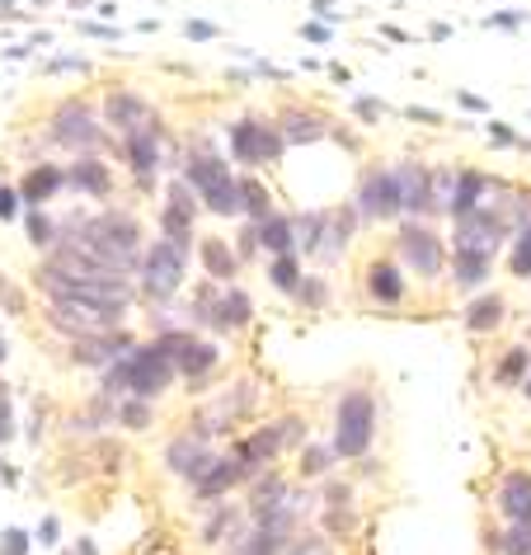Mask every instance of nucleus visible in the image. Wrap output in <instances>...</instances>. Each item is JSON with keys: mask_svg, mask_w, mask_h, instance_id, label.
<instances>
[{"mask_svg": "<svg viewBox=\"0 0 531 555\" xmlns=\"http://www.w3.org/2000/svg\"><path fill=\"white\" fill-rule=\"evenodd\" d=\"M122 315H128V301H108L94 293H52L48 325L72 339H100L122 330Z\"/></svg>", "mask_w": 531, "mask_h": 555, "instance_id": "1", "label": "nucleus"}, {"mask_svg": "<svg viewBox=\"0 0 531 555\" xmlns=\"http://www.w3.org/2000/svg\"><path fill=\"white\" fill-rule=\"evenodd\" d=\"M184 184L198 193L203 207H212L217 217H235V212H241V179L226 170V160L207 156V151L189 156V165H184Z\"/></svg>", "mask_w": 531, "mask_h": 555, "instance_id": "2", "label": "nucleus"}, {"mask_svg": "<svg viewBox=\"0 0 531 555\" xmlns=\"http://www.w3.org/2000/svg\"><path fill=\"white\" fill-rule=\"evenodd\" d=\"M376 438V400L372 391H344L339 400V414H334V456H348V462H358V456H367Z\"/></svg>", "mask_w": 531, "mask_h": 555, "instance_id": "3", "label": "nucleus"}, {"mask_svg": "<svg viewBox=\"0 0 531 555\" xmlns=\"http://www.w3.org/2000/svg\"><path fill=\"white\" fill-rule=\"evenodd\" d=\"M122 367H128V396L146 400V405L174 386V367H170V358L156 349V339H151V344H132V353L122 358Z\"/></svg>", "mask_w": 531, "mask_h": 555, "instance_id": "4", "label": "nucleus"}, {"mask_svg": "<svg viewBox=\"0 0 531 555\" xmlns=\"http://www.w3.org/2000/svg\"><path fill=\"white\" fill-rule=\"evenodd\" d=\"M156 349L170 358L174 377H189V382H193V391H198V382L217 367V349H212L207 339L193 335V330H170V335L156 339Z\"/></svg>", "mask_w": 531, "mask_h": 555, "instance_id": "5", "label": "nucleus"}, {"mask_svg": "<svg viewBox=\"0 0 531 555\" xmlns=\"http://www.w3.org/2000/svg\"><path fill=\"white\" fill-rule=\"evenodd\" d=\"M137 283H142V293L146 297H174L179 287H184V255L170 245V241H156L142 255V269H137Z\"/></svg>", "mask_w": 531, "mask_h": 555, "instance_id": "6", "label": "nucleus"}, {"mask_svg": "<svg viewBox=\"0 0 531 555\" xmlns=\"http://www.w3.org/2000/svg\"><path fill=\"white\" fill-rule=\"evenodd\" d=\"M396 249H400V263H410L418 278L438 283V273H442V263H446V249H442V235L438 231H428V227H418V221H410V227H400Z\"/></svg>", "mask_w": 531, "mask_h": 555, "instance_id": "7", "label": "nucleus"}, {"mask_svg": "<svg viewBox=\"0 0 531 555\" xmlns=\"http://www.w3.org/2000/svg\"><path fill=\"white\" fill-rule=\"evenodd\" d=\"M503 235H508V221H503V212H494L489 203L456 221V249H466V255L494 259V249L503 245Z\"/></svg>", "mask_w": 531, "mask_h": 555, "instance_id": "8", "label": "nucleus"}, {"mask_svg": "<svg viewBox=\"0 0 531 555\" xmlns=\"http://www.w3.org/2000/svg\"><path fill=\"white\" fill-rule=\"evenodd\" d=\"M231 151H235V160H245V165H269L283 156V137L259 118H241L231 128Z\"/></svg>", "mask_w": 531, "mask_h": 555, "instance_id": "9", "label": "nucleus"}, {"mask_svg": "<svg viewBox=\"0 0 531 555\" xmlns=\"http://www.w3.org/2000/svg\"><path fill=\"white\" fill-rule=\"evenodd\" d=\"M390 179H396V207L404 217H428L432 212V175H428V165L400 160L396 170H390Z\"/></svg>", "mask_w": 531, "mask_h": 555, "instance_id": "10", "label": "nucleus"}, {"mask_svg": "<svg viewBox=\"0 0 531 555\" xmlns=\"http://www.w3.org/2000/svg\"><path fill=\"white\" fill-rule=\"evenodd\" d=\"M52 142L90 151L94 142H100V114H94L90 104H80V100L62 104L57 114H52Z\"/></svg>", "mask_w": 531, "mask_h": 555, "instance_id": "11", "label": "nucleus"}, {"mask_svg": "<svg viewBox=\"0 0 531 555\" xmlns=\"http://www.w3.org/2000/svg\"><path fill=\"white\" fill-rule=\"evenodd\" d=\"M287 448H283V438H277V428L269 424V428H255L249 438H241L235 442V466H241V476H263L277 456H283Z\"/></svg>", "mask_w": 531, "mask_h": 555, "instance_id": "12", "label": "nucleus"}, {"mask_svg": "<svg viewBox=\"0 0 531 555\" xmlns=\"http://www.w3.org/2000/svg\"><path fill=\"white\" fill-rule=\"evenodd\" d=\"M128 170L137 175V184L151 189L156 184V175H160V128H156V118L146 122V128H137L128 132Z\"/></svg>", "mask_w": 531, "mask_h": 555, "instance_id": "13", "label": "nucleus"}, {"mask_svg": "<svg viewBox=\"0 0 531 555\" xmlns=\"http://www.w3.org/2000/svg\"><path fill=\"white\" fill-rule=\"evenodd\" d=\"M353 207L362 217H396L400 207H396V179H390V170H367L362 175V184H358V198Z\"/></svg>", "mask_w": 531, "mask_h": 555, "instance_id": "14", "label": "nucleus"}, {"mask_svg": "<svg viewBox=\"0 0 531 555\" xmlns=\"http://www.w3.org/2000/svg\"><path fill=\"white\" fill-rule=\"evenodd\" d=\"M212 456H217V452L207 448L203 434H184V438H174L170 448H165V466H170L174 476H184V480H198Z\"/></svg>", "mask_w": 531, "mask_h": 555, "instance_id": "15", "label": "nucleus"}, {"mask_svg": "<svg viewBox=\"0 0 531 555\" xmlns=\"http://www.w3.org/2000/svg\"><path fill=\"white\" fill-rule=\"evenodd\" d=\"M151 118H156V114H151V104L137 90H108V100H104V122H108V128L137 132V128H146Z\"/></svg>", "mask_w": 531, "mask_h": 555, "instance_id": "16", "label": "nucleus"}, {"mask_svg": "<svg viewBox=\"0 0 531 555\" xmlns=\"http://www.w3.org/2000/svg\"><path fill=\"white\" fill-rule=\"evenodd\" d=\"M498 513L513 527H531V476L527 470H508L498 480Z\"/></svg>", "mask_w": 531, "mask_h": 555, "instance_id": "17", "label": "nucleus"}, {"mask_svg": "<svg viewBox=\"0 0 531 555\" xmlns=\"http://www.w3.org/2000/svg\"><path fill=\"white\" fill-rule=\"evenodd\" d=\"M128 353H132V339L118 335V330L114 335H100V339H76V349H72V358L80 367H100V372L114 367L118 358H128Z\"/></svg>", "mask_w": 531, "mask_h": 555, "instance_id": "18", "label": "nucleus"}, {"mask_svg": "<svg viewBox=\"0 0 531 555\" xmlns=\"http://www.w3.org/2000/svg\"><path fill=\"white\" fill-rule=\"evenodd\" d=\"M489 175H480V170H456V179H452V198H446V207L442 212H452L456 221L461 217H470L475 207H484L489 198Z\"/></svg>", "mask_w": 531, "mask_h": 555, "instance_id": "19", "label": "nucleus"}, {"mask_svg": "<svg viewBox=\"0 0 531 555\" xmlns=\"http://www.w3.org/2000/svg\"><path fill=\"white\" fill-rule=\"evenodd\" d=\"M62 184H66V170H62V165H34V170L24 175V184H20L15 193H20V203H24V207H43V203L57 198Z\"/></svg>", "mask_w": 531, "mask_h": 555, "instance_id": "20", "label": "nucleus"}, {"mask_svg": "<svg viewBox=\"0 0 531 555\" xmlns=\"http://www.w3.org/2000/svg\"><path fill=\"white\" fill-rule=\"evenodd\" d=\"M241 480H245V476H241V466H235V456H212L203 476L193 480V490H198V499H212V504H217V499L231 494Z\"/></svg>", "mask_w": 531, "mask_h": 555, "instance_id": "21", "label": "nucleus"}, {"mask_svg": "<svg viewBox=\"0 0 531 555\" xmlns=\"http://www.w3.org/2000/svg\"><path fill=\"white\" fill-rule=\"evenodd\" d=\"M325 132H329V122L320 118V114H311V108H287V114L277 118V137H283V142H292V146L320 142Z\"/></svg>", "mask_w": 531, "mask_h": 555, "instance_id": "22", "label": "nucleus"}, {"mask_svg": "<svg viewBox=\"0 0 531 555\" xmlns=\"http://www.w3.org/2000/svg\"><path fill=\"white\" fill-rule=\"evenodd\" d=\"M367 293L372 301H381V307H400L404 301V278H400V263H390V259H376L372 269H367Z\"/></svg>", "mask_w": 531, "mask_h": 555, "instance_id": "23", "label": "nucleus"}, {"mask_svg": "<svg viewBox=\"0 0 531 555\" xmlns=\"http://www.w3.org/2000/svg\"><path fill=\"white\" fill-rule=\"evenodd\" d=\"M66 184H76L86 198H108L114 193V179H108V165L104 160H94V156H86V160H76L72 170H66Z\"/></svg>", "mask_w": 531, "mask_h": 555, "instance_id": "24", "label": "nucleus"}, {"mask_svg": "<svg viewBox=\"0 0 531 555\" xmlns=\"http://www.w3.org/2000/svg\"><path fill=\"white\" fill-rule=\"evenodd\" d=\"M503 315H508V307H503V297H475L466 307V330H475V335H489V330L503 325Z\"/></svg>", "mask_w": 531, "mask_h": 555, "instance_id": "25", "label": "nucleus"}, {"mask_svg": "<svg viewBox=\"0 0 531 555\" xmlns=\"http://www.w3.org/2000/svg\"><path fill=\"white\" fill-rule=\"evenodd\" d=\"M292 245H297V227H292V217L273 212L269 221H259V249H273V255H292Z\"/></svg>", "mask_w": 531, "mask_h": 555, "instance_id": "26", "label": "nucleus"}, {"mask_svg": "<svg viewBox=\"0 0 531 555\" xmlns=\"http://www.w3.org/2000/svg\"><path fill=\"white\" fill-rule=\"evenodd\" d=\"M203 269L217 278V283H231L235 273H241V259H235V249L226 241H203Z\"/></svg>", "mask_w": 531, "mask_h": 555, "instance_id": "27", "label": "nucleus"}, {"mask_svg": "<svg viewBox=\"0 0 531 555\" xmlns=\"http://www.w3.org/2000/svg\"><path fill=\"white\" fill-rule=\"evenodd\" d=\"M287 541L283 532H269V527H255V532H241V541L231 546V555H283L287 551Z\"/></svg>", "mask_w": 531, "mask_h": 555, "instance_id": "28", "label": "nucleus"}, {"mask_svg": "<svg viewBox=\"0 0 531 555\" xmlns=\"http://www.w3.org/2000/svg\"><path fill=\"white\" fill-rule=\"evenodd\" d=\"M527 372H531V349H527V344H517V349H508V353L498 358L494 386H522V382H527Z\"/></svg>", "mask_w": 531, "mask_h": 555, "instance_id": "29", "label": "nucleus"}, {"mask_svg": "<svg viewBox=\"0 0 531 555\" xmlns=\"http://www.w3.org/2000/svg\"><path fill=\"white\" fill-rule=\"evenodd\" d=\"M241 212H249V221H269L273 217V193L259 184V179H241Z\"/></svg>", "mask_w": 531, "mask_h": 555, "instance_id": "30", "label": "nucleus"}, {"mask_svg": "<svg viewBox=\"0 0 531 555\" xmlns=\"http://www.w3.org/2000/svg\"><path fill=\"white\" fill-rule=\"evenodd\" d=\"M452 278H456L461 287H480V283H489V259H484V255H466V249H456Z\"/></svg>", "mask_w": 531, "mask_h": 555, "instance_id": "31", "label": "nucleus"}, {"mask_svg": "<svg viewBox=\"0 0 531 555\" xmlns=\"http://www.w3.org/2000/svg\"><path fill=\"white\" fill-rule=\"evenodd\" d=\"M269 283L277 287V293H301V263H297V255H277L273 259V269H269Z\"/></svg>", "mask_w": 531, "mask_h": 555, "instance_id": "32", "label": "nucleus"}, {"mask_svg": "<svg viewBox=\"0 0 531 555\" xmlns=\"http://www.w3.org/2000/svg\"><path fill=\"white\" fill-rule=\"evenodd\" d=\"M249 315H255V301H249V293H241V287H231V293L221 297V321H226V330L249 325Z\"/></svg>", "mask_w": 531, "mask_h": 555, "instance_id": "33", "label": "nucleus"}, {"mask_svg": "<svg viewBox=\"0 0 531 555\" xmlns=\"http://www.w3.org/2000/svg\"><path fill=\"white\" fill-rule=\"evenodd\" d=\"M508 273H513V278H531V227H517V235H513Z\"/></svg>", "mask_w": 531, "mask_h": 555, "instance_id": "34", "label": "nucleus"}, {"mask_svg": "<svg viewBox=\"0 0 531 555\" xmlns=\"http://www.w3.org/2000/svg\"><path fill=\"white\" fill-rule=\"evenodd\" d=\"M297 227V235H301V249H315L320 255V235L329 231V212H306L301 221H292Z\"/></svg>", "mask_w": 531, "mask_h": 555, "instance_id": "35", "label": "nucleus"}, {"mask_svg": "<svg viewBox=\"0 0 531 555\" xmlns=\"http://www.w3.org/2000/svg\"><path fill=\"white\" fill-rule=\"evenodd\" d=\"M24 231H29V241L38 249H48L52 241H57V227H52V217L43 212V207H29V217H24Z\"/></svg>", "mask_w": 531, "mask_h": 555, "instance_id": "36", "label": "nucleus"}, {"mask_svg": "<svg viewBox=\"0 0 531 555\" xmlns=\"http://www.w3.org/2000/svg\"><path fill=\"white\" fill-rule=\"evenodd\" d=\"M301 470H306V476H329V470H334V448H325V442H311V448L301 452Z\"/></svg>", "mask_w": 531, "mask_h": 555, "instance_id": "37", "label": "nucleus"}, {"mask_svg": "<svg viewBox=\"0 0 531 555\" xmlns=\"http://www.w3.org/2000/svg\"><path fill=\"white\" fill-rule=\"evenodd\" d=\"M494 546H498L503 555H531V527H513V522H508V532H503Z\"/></svg>", "mask_w": 531, "mask_h": 555, "instance_id": "38", "label": "nucleus"}, {"mask_svg": "<svg viewBox=\"0 0 531 555\" xmlns=\"http://www.w3.org/2000/svg\"><path fill=\"white\" fill-rule=\"evenodd\" d=\"M273 428H277V438H283V448H301L306 442V420L301 414H287V420H277Z\"/></svg>", "mask_w": 531, "mask_h": 555, "instance_id": "39", "label": "nucleus"}, {"mask_svg": "<svg viewBox=\"0 0 531 555\" xmlns=\"http://www.w3.org/2000/svg\"><path fill=\"white\" fill-rule=\"evenodd\" d=\"M118 420L122 424H128V428H151V405H146V400H122V410H118Z\"/></svg>", "mask_w": 531, "mask_h": 555, "instance_id": "40", "label": "nucleus"}, {"mask_svg": "<svg viewBox=\"0 0 531 555\" xmlns=\"http://www.w3.org/2000/svg\"><path fill=\"white\" fill-rule=\"evenodd\" d=\"M10 438H15V405H10V391L0 382V442H10Z\"/></svg>", "mask_w": 531, "mask_h": 555, "instance_id": "41", "label": "nucleus"}, {"mask_svg": "<svg viewBox=\"0 0 531 555\" xmlns=\"http://www.w3.org/2000/svg\"><path fill=\"white\" fill-rule=\"evenodd\" d=\"M29 532H20V527H10L5 537H0V555H29Z\"/></svg>", "mask_w": 531, "mask_h": 555, "instance_id": "42", "label": "nucleus"}, {"mask_svg": "<svg viewBox=\"0 0 531 555\" xmlns=\"http://www.w3.org/2000/svg\"><path fill=\"white\" fill-rule=\"evenodd\" d=\"M283 555H329V546L320 537H297V541H287Z\"/></svg>", "mask_w": 531, "mask_h": 555, "instance_id": "43", "label": "nucleus"}, {"mask_svg": "<svg viewBox=\"0 0 531 555\" xmlns=\"http://www.w3.org/2000/svg\"><path fill=\"white\" fill-rule=\"evenodd\" d=\"M259 255V227L249 221V227L241 231V245H235V259H255Z\"/></svg>", "mask_w": 531, "mask_h": 555, "instance_id": "44", "label": "nucleus"}, {"mask_svg": "<svg viewBox=\"0 0 531 555\" xmlns=\"http://www.w3.org/2000/svg\"><path fill=\"white\" fill-rule=\"evenodd\" d=\"M20 217V193L0 184V221H15Z\"/></svg>", "mask_w": 531, "mask_h": 555, "instance_id": "45", "label": "nucleus"}, {"mask_svg": "<svg viewBox=\"0 0 531 555\" xmlns=\"http://www.w3.org/2000/svg\"><path fill=\"white\" fill-rule=\"evenodd\" d=\"M348 499H353V490H348V485H329V490H325V504H329V508H344Z\"/></svg>", "mask_w": 531, "mask_h": 555, "instance_id": "46", "label": "nucleus"}, {"mask_svg": "<svg viewBox=\"0 0 531 555\" xmlns=\"http://www.w3.org/2000/svg\"><path fill=\"white\" fill-rule=\"evenodd\" d=\"M301 297H306V307H320L329 293H325V283H301Z\"/></svg>", "mask_w": 531, "mask_h": 555, "instance_id": "47", "label": "nucleus"}, {"mask_svg": "<svg viewBox=\"0 0 531 555\" xmlns=\"http://www.w3.org/2000/svg\"><path fill=\"white\" fill-rule=\"evenodd\" d=\"M38 541H43V546H57V518H43V527H38Z\"/></svg>", "mask_w": 531, "mask_h": 555, "instance_id": "48", "label": "nucleus"}, {"mask_svg": "<svg viewBox=\"0 0 531 555\" xmlns=\"http://www.w3.org/2000/svg\"><path fill=\"white\" fill-rule=\"evenodd\" d=\"M489 24H494V29H522V24H527V15H494Z\"/></svg>", "mask_w": 531, "mask_h": 555, "instance_id": "49", "label": "nucleus"}, {"mask_svg": "<svg viewBox=\"0 0 531 555\" xmlns=\"http://www.w3.org/2000/svg\"><path fill=\"white\" fill-rule=\"evenodd\" d=\"M456 100H461V108H475V114H484V108H489V104L480 100V94H470V90H461Z\"/></svg>", "mask_w": 531, "mask_h": 555, "instance_id": "50", "label": "nucleus"}, {"mask_svg": "<svg viewBox=\"0 0 531 555\" xmlns=\"http://www.w3.org/2000/svg\"><path fill=\"white\" fill-rule=\"evenodd\" d=\"M184 34H189V38H217V29H212V24H203V20H193Z\"/></svg>", "mask_w": 531, "mask_h": 555, "instance_id": "51", "label": "nucleus"}, {"mask_svg": "<svg viewBox=\"0 0 531 555\" xmlns=\"http://www.w3.org/2000/svg\"><path fill=\"white\" fill-rule=\"evenodd\" d=\"M306 38H311V43H329V29H320V24H306V29H301Z\"/></svg>", "mask_w": 531, "mask_h": 555, "instance_id": "52", "label": "nucleus"}, {"mask_svg": "<svg viewBox=\"0 0 531 555\" xmlns=\"http://www.w3.org/2000/svg\"><path fill=\"white\" fill-rule=\"evenodd\" d=\"M376 114H381V108H376L372 100H358V118H367V122H376Z\"/></svg>", "mask_w": 531, "mask_h": 555, "instance_id": "53", "label": "nucleus"}, {"mask_svg": "<svg viewBox=\"0 0 531 555\" xmlns=\"http://www.w3.org/2000/svg\"><path fill=\"white\" fill-rule=\"evenodd\" d=\"M76 555H100V546H94V541L86 537V541H76Z\"/></svg>", "mask_w": 531, "mask_h": 555, "instance_id": "54", "label": "nucleus"}, {"mask_svg": "<svg viewBox=\"0 0 531 555\" xmlns=\"http://www.w3.org/2000/svg\"><path fill=\"white\" fill-rule=\"evenodd\" d=\"M522 391H527V400H531V372H527V382H522Z\"/></svg>", "mask_w": 531, "mask_h": 555, "instance_id": "55", "label": "nucleus"}, {"mask_svg": "<svg viewBox=\"0 0 531 555\" xmlns=\"http://www.w3.org/2000/svg\"><path fill=\"white\" fill-rule=\"evenodd\" d=\"M0 363H5V339H0Z\"/></svg>", "mask_w": 531, "mask_h": 555, "instance_id": "56", "label": "nucleus"}]
</instances>
